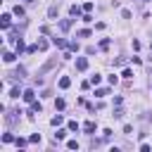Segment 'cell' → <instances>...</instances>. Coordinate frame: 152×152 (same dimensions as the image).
I'll return each mask as SVG.
<instances>
[{
	"label": "cell",
	"mask_w": 152,
	"mask_h": 152,
	"mask_svg": "<svg viewBox=\"0 0 152 152\" xmlns=\"http://www.w3.org/2000/svg\"><path fill=\"white\" fill-rule=\"evenodd\" d=\"M52 66H57V57H52V59H48V62H45V64H43V66L38 69V76H43V74H48V71H50Z\"/></svg>",
	"instance_id": "1"
},
{
	"label": "cell",
	"mask_w": 152,
	"mask_h": 152,
	"mask_svg": "<svg viewBox=\"0 0 152 152\" xmlns=\"http://www.w3.org/2000/svg\"><path fill=\"white\" fill-rule=\"evenodd\" d=\"M76 69H78V71H86V69H88V59H86V57H78V59H76Z\"/></svg>",
	"instance_id": "2"
},
{
	"label": "cell",
	"mask_w": 152,
	"mask_h": 152,
	"mask_svg": "<svg viewBox=\"0 0 152 152\" xmlns=\"http://www.w3.org/2000/svg\"><path fill=\"white\" fill-rule=\"evenodd\" d=\"M21 97H24V102H28V104H31V102L36 100V93L28 88V90H24V95H21Z\"/></svg>",
	"instance_id": "3"
},
{
	"label": "cell",
	"mask_w": 152,
	"mask_h": 152,
	"mask_svg": "<svg viewBox=\"0 0 152 152\" xmlns=\"http://www.w3.org/2000/svg\"><path fill=\"white\" fill-rule=\"evenodd\" d=\"M0 24H2V28H10V26H12V17H10V14H2V17H0Z\"/></svg>",
	"instance_id": "4"
},
{
	"label": "cell",
	"mask_w": 152,
	"mask_h": 152,
	"mask_svg": "<svg viewBox=\"0 0 152 152\" xmlns=\"http://www.w3.org/2000/svg\"><path fill=\"white\" fill-rule=\"evenodd\" d=\"M17 114H19V112H7V116H5V124H10V126H12V124H14L17 119H19Z\"/></svg>",
	"instance_id": "5"
},
{
	"label": "cell",
	"mask_w": 152,
	"mask_h": 152,
	"mask_svg": "<svg viewBox=\"0 0 152 152\" xmlns=\"http://www.w3.org/2000/svg\"><path fill=\"white\" fill-rule=\"evenodd\" d=\"M71 24H74V19H62V21H59V28H62V31H69Z\"/></svg>",
	"instance_id": "6"
},
{
	"label": "cell",
	"mask_w": 152,
	"mask_h": 152,
	"mask_svg": "<svg viewBox=\"0 0 152 152\" xmlns=\"http://www.w3.org/2000/svg\"><path fill=\"white\" fill-rule=\"evenodd\" d=\"M83 131L86 133H95V121H86L83 124Z\"/></svg>",
	"instance_id": "7"
},
{
	"label": "cell",
	"mask_w": 152,
	"mask_h": 152,
	"mask_svg": "<svg viewBox=\"0 0 152 152\" xmlns=\"http://www.w3.org/2000/svg\"><path fill=\"white\" fill-rule=\"evenodd\" d=\"M69 86H71V78L69 76H62L59 78V88H69Z\"/></svg>",
	"instance_id": "8"
},
{
	"label": "cell",
	"mask_w": 152,
	"mask_h": 152,
	"mask_svg": "<svg viewBox=\"0 0 152 152\" xmlns=\"http://www.w3.org/2000/svg\"><path fill=\"white\" fill-rule=\"evenodd\" d=\"M14 57H17L14 52H2V59H5L7 64H10V62H14Z\"/></svg>",
	"instance_id": "9"
},
{
	"label": "cell",
	"mask_w": 152,
	"mask_h": 152,
	"mask_svg": "<svg viewBox=\"0 0 152 152\" xmlns=\"http://www.w3.org/2000/svg\"><path fill=\"white\" fill-rule=\"evenodd\" d=\"M24 74H26V71H24V66H19V69L12 74V78H19V81H21V78H24Z\"/></svg>",
	"instance_id": "10"
},
{
	"label": "cell",
	"mask_w": 152,
	"mask_h": 152,
	"mask_svg": "<svg viewBox=\"0 0 152 152\" xmlns=\"http://www.w3.org/2000/svg\"><path fill=\"white\" fill-rule=\"evenodd\" d=\"M69 12H71V17H78V14H81V7H78V5H71Z\"/></svg>",
	"instance_id": "11"
},
{
	"label": "cell",
	"mask_w": 152,
	"mask_h": 152,
	"mask_svg": "<svg viewBox=\"0 0 152 152\" xmlns=\"http://www.w3.org/2000/svg\"><path fill=\"white\" fill-rule=\"evenodd\" d=\"M12 12H14L17 17H24V7H21V5H14V10H12Z\"/></svg>",
	"instance_id": "12"
},
{
	"label": "cell",
	"mask_w": 152,
	"mask_h": 152,
	"mask_svg": "<svg viewBox=\"0 0 152 152\" xmlns=\"http://www.w3.org/2000/svg\"><path fill=\"white\" fill-rule=\"evenodd\" d=\"M100 81H102V76H100V74H93V76H90V83H93V86H97Z\"/></svg>",
	"instance_id": "13"
},
{
	"label": "cell",
	"mask_w": 152,
	"mask_h": 152,
	"mask_svg": "<svg viewBox=\"0 0 152 152\" xmlns=\"http://www.w3.org/2000/svg\"><path fill=\"white\" fill-rule=\"evenodd\" d=\"M95 95H97V97H104V95H109V90H107V88H97Z\"/></svg>",
	"instance_id": "14"
},
{
	"label": "cell",
	"mask_w": 152,
	"mask_h": 152,
	"mask_svg": "<svg viewBox=\"0 0 152 152\" xmlns=\"http://www.w3.org/2000/svg\"><path fill=\"white\" fill-rule=\"evenodd\" d=\"M14 48H17V52H21V50H24V40H21V38H17V43H14Z\"/></svg>",
	"instance_id": "15"
},
{
	"label": "cell",
	"mask_w": 152,
	"mask_h": 152,
	"mask_svg": "<svg viewBox=\"0 0 152 152\" xmlns=\"http://www.w3.org/2000/svg\"><path fill=\"white\" fill-rule=\"evenodd\" d=\"M36 45H38V50H40V52H43V50H48V40H38Z\"/></svg>",
	"instance_id": "16"
},
{
	"label": "cell",
	"mask_w": 152,
	"mask_h": 152,
	"mask_svg": "<svg viewBox=\"0 0 152 152\" xmlns=\"http://www.w3.org/2000/svg\"><path fill=\"white\" fill-rule=\"evenodd\" d=\"M64 119H62V114H57V116H52V126H59Z\"/></svg>",
	"instance_id": "17"
},
{
	"label": "cell",
	"mask_w": 152,
	"mask_h": 152,
	"mask_svg": "<svg viewBox=\"0 0 152 152\" xmlns=\"http://www.w3.org/2000/svg\"><path fill=\"white\" fill-rule=\"evenodd\" d=\"M12 140H17L12 133H5V135H2V142H12Z\"/></svg>",
	"instance_id": "18"
},
{
	"label": "cell",
	"mask_w": 152,
	"mask_h": 152,
	"mask_svg": "<svg viewBox=\"0 0 152 152\" xmlns=\"http://www.w3.org/2000/svg\"><path fill=\"white\" fill-rule=\"evenodd\" d=\"M52 43H55V45H57V48H64V45H66V43H64V40H62V38H52Z\"/></svg>",
	"instance_id": "19"
},
{
	"label": "cell",
	"mask_w": 152,
	"mask_h": 152,
	"mask_svg": "<svg viewBox=\"0 0 152 152\" xmlns=\"http://www.w3.org/2000/svg\"><path fill=\"white\" fill-rule=\"evenodd\" d=\"M121 76H124V78H133V71H131V69H124Z\"/></svg>",
	"instance_id": "20"
},
{
	"label": "cell",
	"mask_w": 152,
	"mask_h": 152,
	"mask_svg": "<svg viewBox=\"0 0 152 152\" xmlns=\"http://www.w3.org/2000/svg\"><path fill=\"white\" fill-rule=\"evenodd\" d=\"M19 95H24V93H19V88H12L10 90V97H19Z\"/></svg>",
	"instance_id": "21"
},
{
	"label": "cell",
	"mask_w": 152,
	"mask_h": 152,
	"mask_svg": "<svg viewBox=\"0 0 152 152\" xmlns=\"http://www.w3.org/2000/svg\"><path fill=\"white\" fill-rule=\"evenodd\" d=\"M55 107H57V109H64V100L57 97V100H55Z\"/></svg>",
	"instance_id": "22"
},
{
	"label": "cell",
	"mask_w": 152,
	"mask_h": 152,
	"mask_svg": "<svg viewBox=\"0 0 152 152\" xmlns=\"http://www.w3.org/2000/svg\"><path fill=\"white\" fill-rule=\"evenodd\" d=\"M31 109H33V112H40L43 107H40V102H36V100H33V102H31Z\"/></svg>",
	"instance_id": "23"
},
{
	"label": "cell",
	"mask_w": 152,
	"mask_h": 152,
	"mask_svg": "<svg viewBox=\"0 0 152 152\" xmlns=\"http://www.w3.org/2000/svg\"><path fill=\"white\" fill-rule=\"evenodd\" d=\"M64 135H66V131H64V128H62V131H57V133H55V140H62V138H64Z\"/></svg>",
	"instance_id": "24"
},
{
	"label": "cell",
	"mask_w": 152,
	"mask_h": 152,
	"mask_svg": "<svg viewBox=\"0 0 152 152\" xmlns=\"http://www.w3.org/2000/svg\"><path fill=\"white\" fill-rule=\"evenodd\" d=\"M66 147H69V150H78V142H76V140H69Z\"/></svg>",
	"instance_id": "25"
},
{
	"label": "cell",
	"mask_w": 152,
	"mask_h": 152,
	"mask_svg": "<svg viewBox=\"0 0 152 152\" xmlns=\"http://www.w3.org/2000/svg\"><path fill=\"white\" fill-rule=\"evenodd\" d=\"M78 36H81V38H88V36H90V31H88V28H81V31H78Z\"/></svg>",
	"instance_id": "26"
},
{
	"label": "cell",
	"mask_w": 152,
	"mask_h": 152,
	"mask_svg": "<svg viewBox=\"0 0 152 152\" xmlns=\"http://www.w3.org/2000/svg\"><path fill=\"white\" fill-rule=\"evenodd\" d=\"M28 142H40V135H38V133H33V135L28 138Z\"/></svg>",
	"instance_id": "27"
},
{
	"label": "cell",
	"mask_w": 152,
	"mask_h": 152,
	"mask_svg": "<svg viewBox=\"0 0 152 152\" xmlns=\"http://www.w3.org/2000/svg\"><path fill=\"white\" fill-rule=\"evenodd\" d=\"M14 142H17V147H26V140H24V138H17Z\"/></svg>",
	"instance_id": "28"
},
{
	"label": "cell",
	"mask_w": 152,
	"mask_h": 152,
	"mask_svg": "<svg viewBox=\"0 0 152 152\" xmlns=\"http://www.w3.org/2000/svg\"><path fill=\"white\" fill-rule=\"evenodd\" d=\"M48 14H50V19H55V17H57V7H50V12H48Z\"/></svg>",
	"instance_id": "29"
},
{
	"label": "cell",
	"mask_w": 152,
	"mask_h": 152,
	"mask_svg": "<svg viewBox=\"0 0 152 152\" xmlns=\"http://www.w3.org/2000/svg\"><path fill=\"white\" fill-rule=\"evenodd\" d=\"M121 17L124 19H131V10H121Z\"/></svg>",
	"instance_id": "30"
},
{
	"label": "cell",
	"mask_w": 152,
	"mask_h": 152,
	"mask_svg": "<svg viewBox=\"0 0 152 152\" xmlns=\"http://www.w3.org/2000/svg\"><path fill=\"white\" fill-rule=\"evenodd\" d=\"M69 50H74V52H78V43L74 40V43H69Z\"/></svg>",
	"instance_id": "31"
},
{
	"label": "cell",
	"mask_w": 152,
	"mask_h": 152,
	"mask_svg": "<svg viewBox=\"0 0 152 152\" xmlns=\"http://www.w3.org/2000/svg\"><path fill=\"white\" fill-rule=\"evenodd\" d=\"M69 131H78V124L76 121H69Z\"/></svg>",
	"instance_id": "32"
},
{
	"label": "cell",
	"mask_w": 152,
	"mask_h": 152,
	"mask_svg": "<svg viewBox=\"0 0 152 152\" xmlns=\"http://www.w3.org/2000/svg\"><path fill=\"white\" fill-rule=\"evenodd\" d=\"M26 2H31V0H26Z\"/></svg>",
	"instance_id": "33"
}]
</instances>
